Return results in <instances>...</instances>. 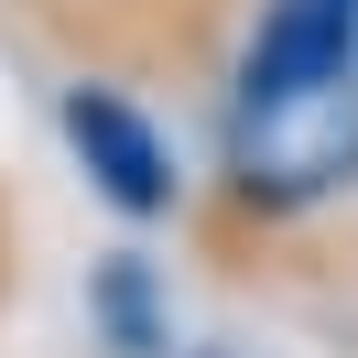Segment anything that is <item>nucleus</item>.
Returning <instances> with one entry per match:
<instances>
[{"instance_id":"7ed1b4c3","label":"nucleus","mask_w":358,"mask_h":358,"mask_svg":"<svg viewBox=\"0 0 358 358\" xmlns=\"http://www.w3.org/2000/svg\"><path fill=\"white\" fill-rule=\"evenodd\" d=\"M348 66H358V0H261L228 98H282V87H315Z\"/></svg>"},{"instance_id":"f03ea898","label":"nucleus","mask_w":358,"mask_h":358,"mask_svg":"<svg viewBox=\"0 0 358 358\" xmlns=\"http://www.w3.org/2000/svg\"><path fill=\"white\" fill-rule=\"evenodd\" d=\"M55 131H66V152L87 163V185L131 228L185 217V163H174V141H163V120L141 109L120 76H66V87H55Z\"/></svg>"},{"instance_id":"f257e3e1","label":"nucleus","mask_w":358,"mask_h":358,"mask_svg":"<svg viewBox=\"0 0 358 358\" xmlns=\"http://www.w3.org/2000/svg\"><path fill=\"white\" fill-rule=\"evenodd\" d=\"M358 196V66L282 98H228L217 120V228H304Z\"/></svg>"},{"instance_id":"20e7f679","label":"nucleus","mask_w":358,"mask_h":358,"mask_svg":"<svg viewBox=\"0 0 358 358\" xmlns=\"http://www.w3.org/2000/svg\"><path fill=\"white\" fill-rule=\"evenodd\" d=\"M87 326L109 336L120 358H174V304H163V271L141 261V250L87 261Z\"/></svg>"},{"instance_id":"39448f33","label":"nucleus","mask_w":358,"mask_h":358,"mask_svg":"<svg viewBox=\"0 0 358 358\" xmlns=\"http://www.w3.org/2000/svg\"><path fill=\"white\" fill-rule=\"evenodd\" d=\"M0 293H11V196H0Z\"/></svg>"}]
</instances>
